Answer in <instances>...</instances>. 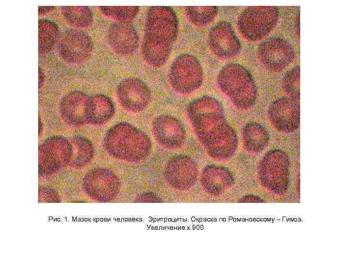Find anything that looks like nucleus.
<instances>
[{
  "label": "nucleus",
  "mask_w": 352,
  "mask_h": 264,
  "mask_svg": "<svg viewBox=\"0 0 352 264\" xmlns=\"http://www.w3.org/2000/svg\"><path fill=\"white\" fill-rule=\"evenodd\" d=\"M207 40L211 51L221 59L231 58L240 49L239 40L231 23L227 21H220L214 25Z\"/></svg>",
  "instance_id": "nucleus-10"
},
{
  "label": "nucleus",
  "mask_w": 352,
  "mask_h": 264,
  "mask_svg": "<svg viewBox=\"0 0 352 264\" xmlns=\"http://www.w3.org/2000/svg\"><path fill=\"white\" fill-rule=\"evenodd\" d=\"M220 90L240 109H247L254 103L257 89L250 73L240 65L232 63L224 66L217 78Z\"/></svg>",
  "instance_id": "nucleus-3"
},
{
  "label": "nucleus",
  "mask_w": 352,
  "mask_h": 264,
  "mask_svg": "<svg viewBox=\"0 0 352 264\" xmlns=\"http://www.w3.org/2000/svg\"><path fill=\"white\" fill-rule=\"evenodd\" d=\"M116 94L124 109L135 112L146 109L151 99V92L148 85L135 77H129L121 81L117 86Z\"/></svg>",
  "instance_id": "nucleus-9"
},
{
  "label": "nucleus",
  "mask_w": 352,
  "mask_h": 264,
  "mask_svg": "<svg viewBox=\"0 0 352 264\" xmlns=\"http://www.w3.org/2000/svg\"><path fill=\"white\" fill-rule=\"evenodd\" d=\"M89 96L78 90L66 94L60 103V112L63 118L68 123L82 125L87 122V107Z\"/></svg>",
  "instance_id": "nucleus-16"
},
{
  "label": "nucleus",
  "mask_w": 352,
  "mask_h": 264,
  "mask_svg": "<svg viewBox=\"0 0 352 264\" xmlns=\"http://www.w3.org/2000/svg\"><path fill=\"white\" fill-rule=\"evenodd\" d=\"M84 185L86 189L92 193H111L119 187L116 176L110 170L97 168L88 172L85 177Z\"/></svg>",
  "instance_id": "nucleus-18"
},
{
  "label": "nucleus",
  "mask_w": 352,
  "mask_h": 264,
  "mask_svg": "<svg viewBox=\"0 0 352 264\" xmlns=\"http://www.w3.org/2000/svg\"><path fill=\"white\" fill-rule=\"evenodd\" d=\"M103 144L112 156L131 161L145 158L152 149V142L148 136L126 122L111 127L106 133Z\"/></svg>",
  "instance_id": "nucleus-2"
},
{
  "label": "nucleus",
  "mask_w": 352,
  "mask_h": 264,
  "mask_svg": "<svg viewBox=\"0 0 352 264\" xmlns=\"http://www.w3.org/2000/svg\"><path fill=\"white\" fill-rule=\"evenodd\" d=\"M259 172L261 182L266 188L277 192L285 190L289 178L287 155L280 150L269 151L263 158Z\"/></svg>",
  "instance_id": "nucleus-6"
},
{
  "label": "nucleus",
  "mask_w": 352,
  "mask_h": 264,
  "mask_svg": "<svg viewBox=\"0 0 352 264\" xmlns=\"http://www.w3.org/2000/svg\"><path fill=\"white\" fill-rule=\"evenodd\" d=\"M196 134L207 153L226 144L237 136L224 113L208 112L191 121Z\"/></svg>",
  "instance_id": "nucleus-4"
},
{
  "label": "nucleus",
  "mask_w": 352,
  "mask_h": 264,
  "mask_svg": "<svg viewBox=\"0 0 352 264\" xmlns=\"http://www.w3.org/2000/svg\"><path fill=\"white\" fill-rule=\"evenodd\" d=\"M203 70L199 60L190 54L178 56L172 63L169 79L173 88L181 93H188L202 84Z\"/></svg>",
  "instance_id": "nucleus-5"
},
{
  "label": "nucleus",
  "mask_w": 352,
  "mask_h": 264,
  "mask_svg": "<svg viewBox=\"0 0 352 264\" xmlns=\"http://www.w3.org/2000/svg\"><path fill=\"white\" fill-rule=\"evenodd\" d=\"M114 112V103L108 96L97 94L89 97L86 112L87 123L103 124L111 119Z\"/></svg>",
  "instance_id": "nucleus-17"
},
{
  "label": "nucleus",
  "mask_w": 352,
  "mask_h": 264,
  "mask_svg": "<svg viewBox=\"0 0 352 264\" xmlns=\"http://www.w3.org/2000/svg\"><path fill=\"white\" fill-rule=\"evenodd\" d=\"M208 112L224 113V109L218 100L208 96H202L193 100L187 109V114L191 121L196 116Z\"/></svg>",
  "instance_id": "nucleus-24"
},
{
  "label": "nucleus",
  "mask_w": 352,
  "mask_h": 264,
  "mask_svg": "<svg viewBox=\"0 0 352 264\" xmlns=\"http://www.w3.org/2000/svg\"><path fill=\"white\" fill-rule=\"evenodd\" d=\"M72 154L70 141L61 135L46 138L39 147V167L40 173H51L64 165L70 163Z\"/></svg>",
  "instance_id": "nucleus-7"
},
{
  "label": "nucleus",
  "mask_w": 352,
  "mask_h": 264,
  "mask_svg": "<svg viewBox=\"0 0 352 264\" xmlns=\"http://www.w3.org/2000/svg\"><path fill=\"white\" fill-rule=\"evenodd\" d=\"M39 52H48L53 48L59 38V29L53 21L46 19L39 20L38 22Z\"/></svg>",
  "instance_id": "nucleus-21"
},
{
  "label": "nucleus",
  "mask_w": 352,
  "mask_h": 264,
  "mask_svg": "<svg viewBox=\"0 0 352 264\" xmlns=\"http://www.w3.org/2000/svg\"><path fill=\"white\" fill-rule=\"evenodd\" d=\"M268 113L270 122L280 132H292L299 126V108L292 99L282 98L275 101L270 106Z\"/></svg>",
  "instance_id": "nucleus-12"
},
{
  "label": "nucleus",
  "mask_w": 352,
  "mask_h": 264,
  "mask_svg": "<svg viewBox=\"0 0 352 264\" xmlns=\"http://www.w3.org/2000/svg\"><path fill=\"white\" fill-rule=\"evenodd\" d=\"M55 6H39V13H45L52 10Z\"/></svg>",
  "instance_id": "nucleus-27"
},
{
  "label": "nucleus",
  "mask_w": 352,
  "mask_h": 264,
  "mask_svg": "<svg viewBox=\"0 0 352 264\" xmlns=\"http://www.w3.org/2000/svg\"><path fill=\"white\" fill-rule=\"evenodd\" d=\"M242 140L245 149L251 152H259L267 145L269 135L266 128L256 122L247 123L242 130Z\"/></svg>",
  "instance_id": "nucleus-20"
},
{
  "label": "nucleus",
  "mask_w": 352,
  "mask_h": 264,
  "mask_svg": "<svg viewBox=\"0 0 352 264\" xmlns=\"http://www.w3.org/2000/svg\"><path fill=\"white\" fill-rule=\"evenodd\" d=\"M44 80L43 74L41 70L39 69V87H40Z\"/></svg>",
  "instance_id": "nucleus-28"
},
{
  "label": "nucleus",
  "mask_w": 352,
  "mask_h": 264,
  "mask_svg": "<svg viewBox=\"0 0 352 264\" xmlns=\"http://www.w3.org/2000/svg\"><path fill=\"white\" fill-rule=\"evenodd\" d=\"M153 132L158 142L170 149L182 146L186 139V131L181 122L168 115L156 117L152 124Z\"/></svg>",
  "instance_id": "nucleus-11"
},
{
  "label": "nucleus",
  "mask_w": 352,
  "mask_h": 264,
  "mask_svg": "<svg viewBox=\"0 0 352 264\" xmlns=\"http://www.w3.org/2000/svg\"><path fill=\"white\" fill-rule=\"evenodd\" d=\"M178 32V20L169 6H151L147 13L141 52L151 66L160 67L165 64L172 51Z\"/></svg>",
  "instance_id": "nucleus-1"
},
{
  "label": "nucleus",
  "mask_w": 352,
  "mask_h": 264,
  "mask_svg": "<svg viewBox=\"0 0 352 264\" xmlns=\"http://www.w3.org/2000/svg\"><path fill=\"white\" fill-rule=\"evenodd\" d=\"M93 42L85 32L75 28L67 29L61 36L57 48L66 62L78 64L86 61L93 49Z\"/></svg>",
  "instance_id": "nucleus-8"
},
{
  "label": "nucleus",
  "mask_w": 352,
  "mask_h": 264,
  "mask_svg": "<svg viewBox=\"0 0 352 264\" xmlns=\"http://www.w3.org/2000/svg\"><path fill=\"white\" fill-rule=\"evenodd\" d=\"M61 11L65 20L76 27H88L93 22V14L88 6H64Z\"/></svg>",
  "instance_id": "nucleus-23"
},
{
  "label": "nucleus",
  "mask_w": 352,
  "mask_h": 264,
  "mask_svg": "<svg viewBox=\"0 0 352 264\" xmlns=\"http://www.w3.org/2000/svg\"><path fill=\"white\" fill-rule=\"evenodd\" d=\"M42 130V125L40 120L39 119V132H41Z\"/></svg>",
  "instance_id": "nucleus-29"
},
{
  "label": "nucleus",
  "mask_w": 352,
  "mask_h": 264,
  "mask_svg": "<svg viewBox=\"0 0 352 264\" xmlns=\"http://www.w3.org/2000/svg\"><path fill=\"white\" fill-rule=\"evenodd\" d=\"M72 154L70 163L75 167L85 165L91 159L94 152L92 143L86 137L77 135L71 140Z\"/></svg>",
  "instance_id": "nucleus-22"
},
{
  "label": "nucleus",
  "mask_w": 352,
  "mask_h": 264,
  "mask_svg": "<svg viewBox=\"0 0 352 264\" xmlns=\"http://www.w3.org/2000/svg\"><path fill=\"white\" fill-rule=\"evenodd\" d=\"M198 174L195 162L190 157L177 155L168 162L165 170L168 181L174 187L185 188L192 185Z\"/></svg>",
  "instance_id": "nucleus-14"
},
{
  "label": "nucleus",
  "mask_w": 352,
  "mask_h": 264,
  "mask_svg": "<svg viewBox=\"0 0 352 264\" xmlns=\"http://www.w3.org/2000/svg\"><path fill=\"white\" fill-rule=\"evenodd\" d=\"M218 12L217 6H187L185 8L187 18L197 26L209 23L216 17Z\"/></svg>",
  "instance_id": "nucleus-25"
},
{
  "label": "nucleus",
  "mask_w": 352,
  "mask_h": 264,
  "mask_svg": "<svg viewBox=\"0 0 352 264\" xmlns=\"http://www.w3.org/2000/svg\"><path fill=\"white\" fill-rule=\"evenodd\" d=\"M201 182L208 191L217 193L230 186L234 182V177L227 169L223 167L210 165L203 170Z\"/></svg>",
  "instance_id": "nucleus-19"
},
{
  "label": "nucleus",
  "mask_w": 352,
  "mask_h": 264,
  "mask_svg": "<svg viewBox=\"0 0 352 264\" xmlns=\"http://www.w3.org/2000/svg\"><path fill=\"white\" fill-rule=\"evenodd\" d=\"M99 9L105 15L117 22H131L137 16L139 6H100Z\"/></svg>",
  "instance_id": "nucleus-26"
},
{
  "label": "nucleus",
  "mask_w": 352,
  "mask_h": 264,
  "mask_svg": "<svg viewBox=\"0 0 352 264\" xmlns=\"http://www.w3.org/2000/svg\"><path fill=\"white\" fill-rule=\"evenodd\" d=\"M271 19L267 8H247L240 15L238 26L242 33L250 40L262 38L268 31Z\"/></svg>",
  "instance_id": "nucleus-15"
},
{
  "label": "nucleus",
  "mask_w": 352,
  "mask_h": 264,
  "mask_svg": "<svg viewBox=\"0 0 352 264\" xmlns=\"http://www.w3.org/2000/svg\"><path fill=\"white\" fill-rule=\"evenodd\" d=\"M108 39L112 49L121 55L133 53L139 44L136 30L129 22H116L111 23L108 31Z\"/></svg>",
  "instance_id": "nucleus-13"
}]
</instances>
